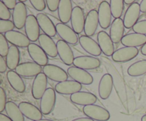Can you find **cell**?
<instances>
[{"instance_id":"obj_1","label":"cell","mask_w":146,"mask_h":121,"mask_svg":"<svg viewBox=\"0 0 146 121\" xmlns=\"http://www.w3.org/2000/svg\"><path fill=\"white\" fill-rule=\"evenodd\" d=\"M83 111L88 118L96 121H108L111 118L108 110L95 104L84 106Z\"/></svg>"},{"instance_id":"obj_2","label":"cell","mask_w":146,"mask_h":121,"mask_svg":"<svg viewBox=\"0 0 146 121\" xmlns=\"http://www.w3.org/2000/svg\"><path fill=\"white\" fill-rule=\"evenodd\" d=\"M56 32L61 40L66 42L70 45L75 46L79 42V38L76 33L73 30L72 28L66 24L62 23H58L56 25Z\"/></svg>"},{"instance_id":"obj_3","label":"cell","mask_w":146,"mask_h":121,"mask_svg":"<svg viewBox=\"0 0 146 121\" xmlns=\"http://www.w3.org/2000/svg\"><path fill=\"white\" fill-rule=\"evenodd\" d=\"M68 76L71 77L74 81L79 83L81 85H91L94 82V78L92 75L87 72L86 70L77 68L75 66H71L67 70Z\"/></svg>"},{"instance_id":"obj_4","label":"cell","mask_w":146,"mask_h":121,"mask_svg":"<svg viewBox=\"0 0 146 121\" xmlns=\"http://www.w3.org/2000/svg\"><path fill=\"white\" fill-rule=\"evenodd\" d=\"M42 71L47 78L55 82H64L68 79V73L61 67L54 64H48L45 65L43 68Z\"/></svg>"},{"instance_id":"obj_5","label":"cell","mask_w":146,"mask_h":121,"mask_svg":"<svg viewBox=\"0 0 146 121\" xmlns=\"http://www.w3.org/2000/svg\"><path fill=\"white\" fill-rule=\"evenodd\" d=\"M55 90L51 88H47L45 93L42 96L40 102V110L43 115H48L54 110L56 104Z\"/></svg>"},{"instance_id":"obj_6","label":"cell","mask_w":146,"mask_h":121,"mask_svg":"<svg viewBox=\"0 0 146 121\" xmlns=\"http://www.w3.org/2000/svg\"><path fill=\"white\" fill-rule=\"evenodd\" d=\"M139 50L134 47H123L116 50L112 56V59L116 63H125L131 61L138 55Z\"/></svg>"},{"instance_id":"obj_7","label":"cell","mask_w":146,"mask_h":121,"mask_svg":"<svg viewBox=\"0 0 146 121\" xmlns=\"http://www.w3.org/2000/svg\"><path fill=\"white\" fill-rule=\"evenodd\" d=\"M47 77L43 72L35 77L31 88V93L35 99H41L47 90Z\"/></svg>"},{"instance_id":"obj_8","label":"cell","mask_w":146,"mask_h":121,"mask_svg":"<svg viewBox=\"0 0 146 121\" xmlns=\"http://www.w3.org/2000/svg\"><path fill=\"white\" fill-rule=\"evenodd\" d=\"M43 68L41 65H38L34 62H25L20 63L16 68V72L22 77L31 78V77L37 76L41 73Z\"/></svg>"},{"instance_id":"obj_9","label":"cell","mask_w":146,"mask_h":121,"mask_svg":"<svg viewBox=\"0 0 146 121\" xmlns=\"http://www.w3.org/2000/svg\"><path fill=\"white\" fill-rule=\"evenodd\" d=\"M24 28H25L26 35L30 41L35 42L38 41L41 34H40V26L37 21L36 17L32 14L29 15Z\"/></svg>"},{"instance_id":"obj_10","label":"cell","mask_w":146,"mask_h":121,"mask_svg":"<svg viewBox=\"0 0 146 121\" xmlns=\"http://www.w3.org/2000/svg\"><path fill=\"white\" fill-rule=\"evenodd\" d=\"M141 12L140 4L138 2L135 1L132 5L130 6L125 11V15H124L123 23L125 28H133L134 26L138 23L137 21L139 19Z\"/></svg>"},{"instance_id":"obj_11","label":"cell","mask_w":146,"mask_h":121,"mask_svg":"<svg viewBox=\"0 0 146 121\" xmlns=\"http://www.w3.org/2000/svg\"><path fill=\"white\" fill-rule=\"evenodd\" d=\"M28 52L31 59L38 65L45 66L48 65V58L41 46L34 43H31L28 48Z\"/></svg>"},{"instance_id":"obj_12","label":"cell","mask_w":146,"mask_h":121,"mask_svg":"<svg viewBox=\"0 0 146 121\" xmlns=\"http://www.w3.org/2000/svg\"><path fill=\"white\" fill-rule=\"evenodd\" d=\"M27 9L25 4L19 1L15 9L13 10L12 21L14 22L15 28L17 29H21L25 26L27 17Z\"/></svg>"},{"instance_id":"obj_13","label":"cell","mask_w":146,"mask_h":121,"mask_svg":"<svg viewBox=\"0 0 146 121\" xmlns=\"http://www.w3.org/2000/svg\"><path fill=\"white\" fill-rule=\"evenodd\" d=\"M101 61L97 58L89 56H82L75 58L74 65L84 70L97 69L101 66Z\"/></svg>"},{"instance_id":"obj_14","label":"cell","mask_w":146,"mask_h":121,"mask_svg":"<svg viewBox=\"0 0 146 121\" xmlns=\"http://www.w3.org/2000/svg\"><path fill=\"white\" fill-rule=\"evenodd\" d=\"M98 20H99V25L104 29H106L111 25V18H112V13H111L110 4L108 1H103L98 7Z\"/></svg>"},{"instance_id":"obj_15","label":"cell","mask_w":146,"mask_h":121,"mask_svg":"<svg viewBox=\"0 0 146 121\" xmlns=\"http://www.w3.org/2000/svg\"><path fill=\"white\" fill-rule=\"evenodd\" d=\"M56 45L58 49V56L64 62V63L66 65H71L74 64L75 58L69 44L63 40H58L56 43Z\"/></svg>"},{"instance_id":"obj_16","label":"cell","mask_w":146,"mask_h":121,"mask_svg":"<svg viewBox=\"0 0 146 121\" xmlns=\"http://www.w3.org/2000/svg\"><path fill=\"white\" fill-rule=\"evenodd\" d=\"M85 16L84 10L80 7H75L73 9L72 15H71V23L73 30L77 34H80L84 31L85 26Z\"/></svg>"},{"instance_id":"obj_17","label":"cell","mask_w":146,"mask_h":121,"mask_svg":"<svg viewBox=\"0 0 146 121\" xmlns=\"http://www.w3.org/2000/svg\"><path fill=\"white\" fill-rule=\"evenodd\" d=\"M99 24L98 13L96 9H92L88 13L86 17L84 33L87 36L91 37L96 34Z\"/></svg>"},{"instance_id":"obj_18","label":"cell","mask_w":146,"mask_h":121,"mask_svg":"<svg viewBox=\"0 0 146 121\" xmlns=\"http://www.w3.org/2000/svg\"><path fill=\"white\" fill-rule=\"evenodd\" d=\"M82 85L75 81H67L57 83L55 85V91L61 95H73L80 92Z\"/></svg>"},{"instance_id":"obj_19","label":"cell","mask_w":146,"mask_h":121,"mask_svg":"<svg viewBox=\"0 0 146 121\" xmlns=\"http://www.w3.org/2000/svg\"><path fill=\"white\" fill-rule=\"evenodd\" d=\"M4 36L8 42L12 44V46H15L17 47L28 48L29 46L31 44L30 40L29 39L27 35L19 31H11L6 33Z\"/></svg>"},{"instance_id":"obj_20","label":"cell","mask_w":146,"mask_h":121,"mask_svg":"<svg viewBox=\"0 0 146 121\" xmlns=\"http://www.w3.org/2000/svg\"><path fill=\"white\" fill-rule=\"evenodd\" d=\"M36 19L38 23L40 28L46 35L48 36L51 38L56 35V26L51 21V19L44 13H38L36 15Z\"/></svg>"},{"instance_id":"obj_21","label":"cell","mask_w":146,"mask_h":121,"mask_svg":"<svg viewBox=\"0 0 146 121\" xmlns=\"http://www.w3.org/2000/svg\"><path fill=\"white\" fill-rule=\"evenodd\" d=\"M79 44L83 49L90 55L99 56L102 53L98 43L91 37L87 36L86 35L81 36L79 37Z\"/></svg>"},{"instance_id":"obj_22","label":"cell","mask_w":146,"mask_h":121,"mask_svg":"<svg viewBox=\"0 0 146 121\" xmlns=\"http://www.w3.org/2000/svg\"><path fill=\"white\" fill-rule=\"evenodd\" d=\"M113 88V80L111 74H104L98 85V94L101 99L106 100L111 95Z\"/></svg>"},{"instance_id":"obj_23","label":"cell","mask_w":146,"mask_h":121,"mask_svg":"<svg viewBox=\"0 0 146 121\" xmlns=\"http://www.w3.org/2000/svg\"><path fill=\"white\" fill-rule=\"evenodd\" d=\"M98 44L103 54L107 56H112L114 54V44L108 33L101 31L98 34Z\"/></svg>"},{"instance_id":"obj_24","label":"cell","mask_w":146,"mask_h":121,"mask_svg":"<svg viewBox=\"0 0 146 121\" xmlns=\"http://www.w3.org/2000/svg\"><path fill=\"white\" fill-rule=\"evenodd\" d=\"M19 107L24 117L32 121H36L42 119L43 114L41 110L30 102H21L19 104Z\"/></svg>"},{"instance_id":"obj_25","label":"cell","mask_w":146,"mask_h":121,"mask_svg":"<svg viewBox=\"0 0 146 121\" xmlns=\"http://www.w3.org/2000/svg\"><path fill=\"white\" fill-rule=\"evenodd\" d=\"M38 43L41 48L44 50L48 56L55 58L58 56L56 44L50 36L46 35L45 34H41L38 38Z\"/></svg>"},{"instance_id":"obj_26","label":"cell","mask_w":146,"mask_h":121,"mask_svg":"<svg viewBox=\"0 0 146 121\" xmlns=\"http://www.w3.org/2000/svg\"><path fill=\"white\" fill-rule=\"evenodd\" d=\"M70 100L76 105L84 106L94 105L97 102V98L95 95L86 91H80L73 94L70 96Z\"/></svg>"},{"instance_id":"obj_27","label":"cell","mask_w":146,"mask_h":121,"mask_svg":"<svg viewBox=\"0 0 146 121\" xmlns=\"http://www.w3.org/2000/svg\"><path fill=\"white\" fill-rule=\"evenodd\" d=\"M125 26L123 20L121 19H115L111 25L110 28V37L113 44H118L124 36Z\"/></svg>"},{"instance_id":"obj_28","label":"cell","mask_w":146,"mask_h":121,"mask_svg":"<svg viewBox=\"0 0 146 121\" xmlns=\"http://www.w3.org/2000/svg\"><path fill=\"white\" fill-rule=\"evenodd\" d=\"M121 44L125 47L143 46L146 44V36L137 33H131L124 36L121 40Z\"/></svg>"},{"instance_id":"obj_29","label":"cell","mask_w":146,"mask_h":121,"mask_svg":"<svg viewBox=\"0 0 146 121\" xmlns=\"http://www.w3.org/2000/svg\"><path fill=\"white\" fill-rule=\"evenodd\" d=\"M73 9L74 8H73L72 1L71 0H60L58 16L61 23L66 24L71 21Z\"/></svg>"},{"instance_id":"obj_30","label":"cell","mask_w":146,"mask_h":121,"mask_svg":"<svg viewBox=\"0 0 146 121\" xmlns=\"http://www.w3.org/2000/svg\"><path fill=\"white\" fill-rule=\"evenodd\" d=\"M7 81L14 91L18 93H24L26 90V85L21 77L16 71H9L7 74Z\"/></svg>"},{"instance_id":"obj_31","label":"cell","mask_w":146,"mask_h":121,"mask_svg":"<svg viewBox=\"0 0 146 121\" xmlns=\"http://www.w3.org/2000/svg\"><path fill=\"white\" fill-rule=\"evenodd\" d=\"M6 61H7L8 68H9L10 71L16 70L17 66L19 65L20 61V51L18 47L15 46H9Z\"/></svg>"},{"instance_id":"obj_32","label":"cell","mask_w":146,"mask_h":121,"mask_svg":"<svg viewBox=\"0 0 146 121\" xmlns=\"http://www.w3.org/2000/svg\"><path fill=\"white\" fill-rule=\"evenodd\" d=\"M7 116L12 121H24V115L21 112L19 105L12 101H8L5 108Z\"/></svg>"},{"instance_id":"obj_33","label":"cell","mask_w":146,"mask_h":121,"mask_svg":"<svg viewBox=\"0 0 146 121\" xmlns=\"http://www.w3.org/2000/svg\"><path fill=\"white\" fill-rule=\"evenodd\" d=\"M128 74L133 77L141 76L146 74V60L137 61L131 64L128 68Z\"/></svg>"},{"instance_id":"obj_34","label":"cell","mask_w":146,"mask_h":121,"mask_svg":"<svg viewBox=\"0 0 146 121\" xmlns=\"http://www.w3.org/2000/svg\"><path fill=\"white\" fill-rule=\"evenodd\" d=\"M125 2L123 0H111L110 1L112 16L115 19H121L123 14Z\"/></svg>"},{"instance_id":"obj_35","label":"cell","mask_w":146,"mask_h":121,"mask_svg":"<svg viewBox=\"0 0 146 121\" xmlns=\"http://www.w3.org/2000/svg\"><path fill=\"white\" fill-rule=\"evenodd\" d=\"M15 27L13 21L10 20H0V34H6L9 31H14Z\"/></svg>"},{"instance_id":"obj_36","label":"cell","mask_w":146,"mask_h":121,"mask_svg":"<svg viewBox=\"0 0 146 121\" xmlns=\"http://www.w3.org/2000/svg\"><path fill=\"white\" fill-rule=\"evenodd\" d=\"M8 43L5 36L2 34H0V55L3 58L7 56L8 54L9 49Z\"/></svg>"},{"instance_id":"obj_37","label":"cell","mask_w":146,"mask_h":121,"mask_svg":"<svg viewBox=\"0 0 146 121\" xmlns=\"http://www.w3.org/2000/svg\"><path fill=\"white\" fill-rule=\"evenodd\" d=\"M11 13L2 1H0V20H9Z\"/></svg>"},{"instance_id":"obj_38","label":"cell","mask_w":146,"mask_h":121,"mask_svg":"<svg viewBox=\"0 0 146 121\" xmlns=\"http://www.w3.org/2000/svg\"><path fill=\"white\" fill-rule=\"evenodd\" d=\"M133 30L137 34L146 36V20L138 21V23L133 28Z\"/></svg>"},{"instance_id":"obj_39","label":"cell","mask_w":146,"mask_h":121,"mask_svg":"<svg viewBox=\"0 0 146 121\" xmlns=\"http://www.w3.org/2000/svg\"><path fill=\"white\" fill-rule=\"evenodd\" d=\"M30 3L36 11H44L46 7V1L44 0H30Z\"/></svg>"},{"instance_id":"obj_40","label":"cell","mask_w":146,"mask_h":121,"mask_svg":"<svg viewBox=\"0 0 146 121\" xmlns=\"http://www.w3.org/2000/svg\"><path fill=\"white\" fill-rule=\"evenodd\" d=\"M7 95L4 91V88H0V112L2 113L3 111L5 110L6 105H7Z\"/></svg>"},{"instance_id":"obj_41","label":"cell","mask_w":146,"mask_h":121,"mask_svg":"<svg viewBox=\"0 0 146 121\" xmlns=\"http://www.w3.org/2000/svg\"><path fill=\"white\" fill-rule=\"evenodd\" d=\"M59 4L60 0H46L47 7L51 11H55L58 10Z\"/></svg>"},{"instance_id":"obj_42","label":"cell","mask_w":146,"mask_h":121,"mask_svg":"<svg viewBox=\"0 0 146 121\" xmlns=\"http://www.w3.org/2000/svg\"><path fill=\"white\" fill-rule=\"evenodd\" d=\"M2 1L4 2V4H5L6 7H7L9 10H14V9H15L16 6L18 4L17 1H16V0H4V1Z\"/></svg>"},{"instance_id":"obj_43","label":"cell","mask_w":146,"mask_h":121,"mask_svg":"<svg viewBox=\"0 0 146 121\" xmlns=\"http://www.w3.org/2000/svg\"><path fill=\"white\" fill-rule=\"evenodd\" d=\"M7 68H8V66H7V61L4 59L3 57L1 56V58H0V72L1 73L6 72Z\"/></svg>"},{"instance_id":"obj_44","label":"cell","mask_w":146,"mask_h":121,"mask_svg":"<svg viewBox=\"0 0 146 121\" xmlns=\"http://www.w3.org/2000/svg\"><path fill=\"white\" fill-rule=\"evenodd\" d=\"M141 11L142 13H146V0H143L140 4Z\"/></svg>"},{"instance_id":"obj_45","label":"cell","mask_w":146,"mask_h":121,"mask_svg":"<svg viewBox=\"0 0 146 121\" xmlns=\"http://www.w3.org/2000/svg\"><path fill=\"white\" fill-rule=\"evenodd\" d=\"M0 121H12L10 118L3 113H0Z\"/></svg>"},{"instance_id":"obj_46","label":"cell","mask_w":146,"mask_h":121,"mask_svg":"<svg viewBox=\"0 0 146 121\" xmlns=\"http://www.w3.org/2000/svg\"><path fill=\"white\" fill-rule=\"evenodd\" d=\"M72 121H95L94 120L91 119L89 118H77V119L74 120Z\"/></svg>"},{"instance_id":"obj_47","label":"cell","mask_w":146,"mask_h":121,"mask_svg":"<svg viewBox=\"0 0 146 121\" xmlns=\"http://www.w3.org/2000/svg\"><path fill=\"white\" fill-rule=\"evenodd\" d=\"M141 52L143 56H146V44H144V45L141 47Z\"/></svg>"},{"instance_id":"obj_48","label":"cell","mask_w":146,"mask_h":121,"mask_svg":"<svg viewBox=\"0 0 146 121\" xmlns=\"http://www.w3.org/2000/svg\"><path fill=\"white\" fill-rule=\"evenodd\" d=\"M124 2H125V4H128V5L131 6V5H132L133 3H135V1H133V0H125V1H124Z\"/></svg>"},{"instance_id":"obj_49","label":"cell","mask_w":146,"mask_h":121,"mask_svg":"<svg viewBox=\"0 0 146 121\" xmlns=\"http://www.w3.org/2000/svg\"><path fill=\"white\" fill-rule=\"evenodd\" d=\"M141 121H146V114L141 118Z\"/></svg>"},{"instance_id":"obj_50","label":"cell","mask_w":146,"mask_h":121,"mask_svg":"<svg viewBox=\"0 0 146 121\" xmlns=\"http://www.w3.org/2000/svg\"><path fill=\"white\" fill-rule=\"evenodd\" d=\"M36 121H53L51 120H48V119H41L39 120H36Z\"/></svg>"}]
</instances>
